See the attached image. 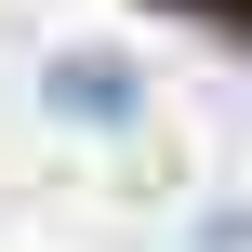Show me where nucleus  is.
<instances>
[{
    "mask_svg": "<svg viewBox=\"0 0 252 252\" xmlns=\"http://www.w3.org/2000/svg\"><path fill=\"white\" fill-rule=\"evenodd\" d=\"M53 93H66V106H120V66H106V53H80V66L53 80Z\"/></svg>",
    "mask_w": 252,
    "mask_h": 252,
    "instance_id": "nucleus-1",
    "label": "nucleus"
}]
</instances>
